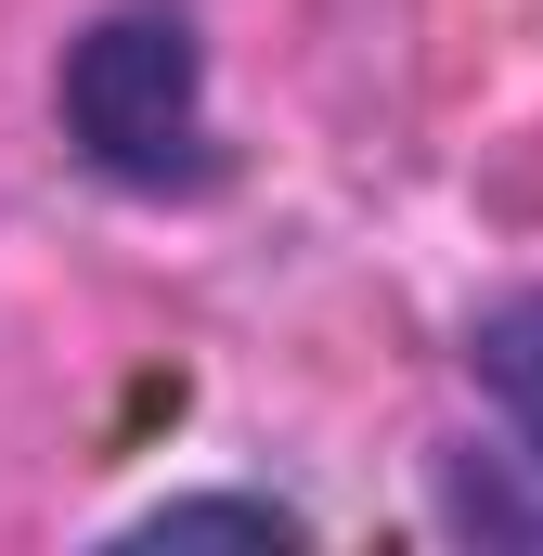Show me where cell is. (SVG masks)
<instances>
[{
  "mask_svg": "<svg viewBox=\"0 0 543 556\" xmlns=\"http://www.w3.org/2000/svg\"><path fill=\"white\" fill-rule=\"evenodd\" d=\"M65 142L130 194H207L220 117H207V39L181 0H130L65 52Z\"/></svg>",
  "mask_w": 543,
  "mask_h": 556,
  "instance_id": "1",
  "label": "cell"
},
{
  "mask_svg": "<svg viewBox=\"0 0 543 556\" xmlns=\"http://www.w3.org/2000/svg\"><path fill=\"white\" fill-rule=\"evenodd\" d=\"M155 531H298L285 505H260V492H194V505H168Z\"/></svg>",
  "mask_w": 543,
  "mask_h": 556,
  "instance_id": "3",
  "label": "cell"
},
{
  "mask_svg": "<svg viewBox=\"0 0 543 556\" xmlns=\"http://www.w3.org/2000/svg\"><path fill=\"white\" fill-rule=\"evenodd\" d=\"M466 376L492 389L505 440H492V466H479V453L453 466V518H466V531H543V285H518V298L479 311Z\"/></svg>",
  "mask_w": 543,
  "mask_h": 556,
  "instance_id": "2",
  "label": "cell"
}]
</instances>
